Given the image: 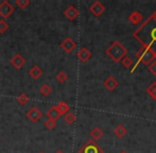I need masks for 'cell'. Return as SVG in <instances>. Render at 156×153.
Instances as JSON below:
<instances>
[{
    "label": "cell",
    "mask_w": 156,
    "mask_h": 153,
    "mask_svg": "<svg viewBox=\"0 0 156 153\" xmlns=\"http://www.w3.org/2000/svg\"><path fill=\"white\" fill-rule=\"evenodd\" d=\"M127 52L129 51H127L126 48H125L120 41H116L107 48L105 53H106V55L108 56L113 62L118 63V62H120L124 56H126Z\"/></svg>",
    "instance_id": "cell-1"
},
{
    "label": "cell",
    "mask_w": 156,
    "mask_h": 153,
    "mask_svg": "<svg viewBox=\"0 0 156 153\" xmlns=\"http://www.w3.org/2000/svg\"><path fill=\"white\" fill-rule=\"evenodd\" d=\"M137 58L144 65H150L153 61L156 60V52L149 45H144V48L137 53Z\"/></svg>",
    "instance_id": "cell-2"
},
{
    "label": "cell",
    "mask_w": 156,
    "mask_h": 153,
    "mask_svg": "<svg viewBox=\"0 0 156 153\" xmlns=\"http://www.w3.org/2000/svg\"><path fill=\"white\" fill-rule=\"evenodd\" d=\"M78 153H104V150L96 143L93 139L86 141L84 145L82 146Z\"/></svg>",
    "instance_id": "cell-3"
},
{
    "label": "cell",
    "mask_w": 156,
    "mask_h": 153,
    "mask_svg": "<svg viewBox=\"0 0 156 153\" xmlns=\"http://www.w3.org/2000/svg\"><path fill=\"white\" fill-rule=\"evenodd\" d=\"M14 12H15L14 5L11 4L8 0H3V1L0 3V16L2 17V19L5 20V19L9 18Z\"/></svg>",
    "instance_id": "cell-4"
},
{
    "label": "cell",
    "mask_w": 156,
    "mask_h": 153,
    "mask_svg": "<svg viewBox=\"0 0 156 153\" xmlns=\"http://www.w3.org/2000/svg\"><path fill=\"white\" fill-rule=\"evenodd\" d=\"M27 118L30 120L31 122H37L39 121V120L41 119V117H43V113H41V111L39 110L38 108H36V106H32L31 109H30L29 111L27 112Z\"/></svg>",
    "instance_id": "cell-5"
},
{
    "label": "cell",
    "mask_w": 156,
    "mask_h": 153,
    "mask_svg": "<svg viewBox=\"0 0 156 153\" xmlns=\"http://www.w3.org/2000/svg\"><path fill=\"white\" fill-rule=\"evenodd\" d=\"M105 6L101 3L100 1H94L90 6H89V12L94 15V17H99L104 13Z\"/></svg>",
    "instance_id": "cell-6"
},
{
    "label": "cell",
    "mask_w": 156,
    "mask_h": 153,
    "mask_svg": "<svg viewBox=\"0 0 156 153\" xmlns=\"http://www.w3.org/2000/svg\"><path fill=\"white\" fill-rule=\"evenodd\" d=\"M64 15H65V17L68 19V20L73 21L79 17L80 12H79V10L76 8V6L71 4V5H69L65 11H64Z\"/></svg>",
    "instance_id": "cell-7"
},
{
    "label": "cell",
    "mask_w": 156,
    "mask_h": 153,
    "mask_svg": "<svg viewBox=\"0 0 156 153\" xmlns=\"http://www.w3.org/2000/svg\"><path fill=\"white\" fill-rule=\"evenodd\" d=\"M61 48H62L65 52L70 53V52H72L76 48V43L71 37H66L62 43H61Z\"/></svg>",
    "instance_id": "cell-8"
},
{
    "label": "cell",
    "mask_w": 156,
    "mask_h": 153,
    "mask_svg": "<svg viewBox=\"0 0 156 153\" xmlns=\"http://www.w3.org/2000/svg\"><path fill=\"white\" fill-rule=\"evenodd\" d=\"M91 56H93V54H91L90 50L87 49L86 47H82L78 51V53H76V58H78L79 60H80V62H82V63H86L87 61L90 60Z\"/></svg>",
    "instance_id": "cell-9"
},
{
    "label": "cell",
    "mask_w": 156,
    "mask_h": 153,
    "mask_svg": "<svg viewBox=\"0 0 156 153\" xmlns=\"http://www.w3.org/2000/svg\"><path fill=\"white\" fill-rule=\"evenodd\" d=\"M103 85H104V87L107 89V91H115V89L118 87V85H119V82H118L117 79L114 78L113 76H108L107 79H105L104 82H103Z\"/></svg>",
    "instance_id": "cell-10"
},
{
    "label": "cell",
    "mask_w": 156,
    "mask_h": 153,
    "mask_svg": "<svg viewBox=\"0 0 156 153\" xmlns=\"http://www.w3.org/2000/svg\"><path fill=\"white\" fill-rule=\"evenodd\" d=\"M10 62H11V64H12V66L15 67L16 69H21L23 65L26 64V60L23 59V56L19 53L15 54V55L11 59Z\"/></svg>",
    "instance_id": "cell-11"
},
{
    "label": "cell",
    "mask_w": 156,
    "mask_h": 153,
    "mask_svg": "<svg viewBox=\"0 0 156 153\" xmlns=\"http://www.w3.org/2000/svg\"><path fill=\"white\" fill-rule=\"evenodd\" d=\"M129 19L133 25H138V23H139L140 21H142V19H144V15H142L139 11H134L129 16Z\"/></svg>",
    "instance_id": "cell-12"
},
{
    "label": "cell",
    "mask_w": 156,
    "mask_h": 153,
    "mask_svg": "<svg viewBox=\"0 0 156 153\" xmlns=\"http://www.w3.org/2000/svg\"><path fill=\"white\" fill-rule=\"evenodd\" d=\"M47 116H48V119L54 120V121H56L58 119H60L61 114H60V112H58L56 105L51 106V108L47 111Z\"/></svg>",
    "instance_id": "cell-13"
},
{
    "label": "cell",
    "mask_w": 156,
    "mask_h": 153,
    "mask_svg": "<svg viewBox=\"0 0 156 153\" xmlns=\"http://www.w3.org/2000/svg\"><path fill=\"white\" fill-rule=\"evenodd\" d=\"M29 75L32 79H34V80H38V79L43 76V70H41V68L39 66L35 65V66H33L30 68Z\"/></svg>",
    "instance_id": "cell-14"
},
{
    "label": "cell",
    "mask_w": 156,
    "mask_h": 153,
    "mask_svg": "<svg viewBox=\"0 0 156 153\" xmlns=\"http://www.w3.org/2000/svg\"><path fill=\"white\" fill-rule=\"evenodd\" d=\"M103 135H104L103 131L101 130L100 128H98V126H94L93 130L90 131V137L94 141H99V139H101L103 137Z\"/></svg>",
    "instance_id": "cell-15"
},
{
    "label": "cell",
    "mask_w": 156,
    "mask_h": 153,
    "mask_svg": "<svg viewBox=\"0 0 156 153\" xmlns=\"http://www.w3.org/2000/svg\"><path fill=\"white\" fill-rule=\"evenodd\" d=\"M126 133H127V130L123 124H118V126L114 129V134H115V136H117L118 138H122V137L126 135Z\"/></svg>",
    "instance_id": "cell-16"
},
{
    "label": "cell",
    "mask_w": 156,
    "mask_h": 153,
    "mask_svg": "<svg viewBox=\"0 0 156 153\" xmlns=\"http://www.w3.org/2000/svg\"><path fill=\"white\" fill-rule=\"evenodd\" d=\"M55 105H56V108H58V112H60L61 116L65 115L66 113H68L70 111V106L68 105L66 102H64V101L58 102V103L55 104Z\"/></svg>",
    "instance_id": "cell-17"
},
{
    "label": "cell",
    "mask_w": 156,
    "mask_h": 153,
    "mask_svg": "<svg viewBox=\"0 0 156 153\" xmlns=\"http://www.w3.org/2000/svg\"><path fill=\"white\" fill-rule=\"evenodd\" d=\"M76 117L72 112H68V113H66V114L64 115V121H65L68 126H71V124H73L74 122H76Z\"/></svg>",
    "instance_id": "cell-18"
},
{
    "label": "cell",
    "mask_w": 156,
    "mask_h": 153,
    "mask_svg": "<svg viewBox=\"0 0 156 153\" xmlns=\"http://www.w3.org/2000/svg\"><path fill=\"white\" fill-rule=\"evenodd\" d=\"M147 94H148L153 100L156 101V82H153L150 86H148V88H147Z\"/></svg>",
    "instance_id": "cell-19"
},
{
    "label": "cell",
    "mask_w": 156,
    "mask_h": 153,
    "mask_svg": "<svg viewBox=\"0 0 156 153\" xmlns=\"http://www.w3.org/2000/svg\"><path fill=\"white\" fill-rule=\"evenodd\" d=\"M39 93L44 96V97H48L50 94L52 93V88L50 87V85L48 84H43L39 88Z\"/></svg>",
    "instance_id": "cell-20"
},
{
    "label": "cell",
    "mask_w": 156,
    "mask_h": 153,
    "mask_svg": "<svg viewBox=\"0 0 156 153\" xmlns=\"http://www.w3.org/2000/svg\"><path fill=\"white\" fill-rule=\"evenodd\" d=\"M16 100L20 105H26V104L29 102V97H28L26 94H20V95L17 97Z\"/></svg>",
    "instance_id": "cell-21"
},
{
    "label": "cell",
    "mask_w": 156,
    "mask_h": 153,
    "mask_svg": "<svg viewBox=\"0 0 156 153\" xmlns=\"http://www.w3.org/2000/svg\"><path fill=\"white\" fill-rule=\"evenodd\" d=\"M120 62H121L122 66H123L124 68H129V67L133 65V60H132L129 56H124Z\"/></svg>",
    "instance_id": "cell-22"
},
{
    "label": "cell",
    "mask_w": 156,
    "mask_h": 153,
    "mask_svg": "<svg viewBox=\"0 0 156 153\" xmlns=\"http://www.w3.org/2000/svg\"><path fill=\"white\" fill-rule=\"evenodd\" d=\"M30 0H15V4L20 9H26L28 5H30Z\"/></svg>",
    "instance_id": "cell-23"
},
{
    "label": "cell",
    "mask_w": 156,
    "mask_h": 153,
    "mask_svg": "<svg viewBox=\"0 0 156 153\" xmlns=\"http://www.w3.org/2000/svg\"><path fill=\"white\" fill-rule=\"evenodd\" d=\"M67 79H68V76L65 71H60V73H58V75H56V80L60 83H65L66 81H67Z\"/></svg>",
    "instance_id": "cell-24"
},
{
    "label": "cell",
    "mask_w": 156,
    "mask_h": 153,
    "mask_svg": "<svg viewBox=\"0 0 156 153\" xmlns=\"http://www.w3.org/2000/svg\"><path fill=\"white\" fill-rule=\"evenodd\" d=\"M9 23H6L4 19H0V34H3V33H5L6 31H8V29H9Z\"/></svg>",
    "instance_id": "cell-25"
},
{
    "label": "cell",
    "mask_w": 156,
    "mask_h": 153,
    "mask_svg": "<svg viewBox=\"0 0 156 153\" xmlns=\"http://www.w3.org/2000/svg\"><path fill=\"white\" fill-rule=\"evenodd\" d=\"M45 126L48 129V130H53V129L56 126V121L51 120V119H47L45 121Z\"/></svg>",
    "instance_id": "cell-26"
},
{
    "label": "cell",
    "mask_w": 156,
    "mask_h": 153,
    "mask_svg": "<svg viewBox=\"0 0 156 153\" xmlns=\"http://www.w3.org/2000/svg\"><path fill=\"white\" fill-rule=\"evenodd\" d=\"M149 71H150L152 75H154L156 76V60L153 61L152 63H151L150 65H149Z\"/></svg>",
    "instance_id": "cell-27"
},
{
    "label": "cell",
    "mask_w": 156,
    "mask_h": 153,
    "mask_svg": "<svg viewBox=\"0 0 156 153\" xmlns=\"http://www.w3.org/2000/svg\"><path fill=\"white\" fill-rule=\"evenodd\" d=\"M151 37H152L153 41H156V28H154V29L151 31Z\"/></svg>",
    "instance_id": "cell-28"
},
{
    "label": "cell",
    "mask_w": 156,
    "mask_h": 153,
    "mask_svg": "<svg viewBox=\"0 0 156 153\" xmlns=\"http://www.w3.org/2000/svg\"><path fill=\"white\" fill-rule=\"evenodd\" d=\"M152 18H153V20H154L155 23H156V11H155L154 13H153V15H152Z\"/></svg>",
    "instance_id": "cell-29"
},
{
    "label": "cell",
    "mask_w": 156,
    "mask_h": 153,
    "mask_svg": "<svg viewBox=\"0 0 156 153\" xmlns=\"http://www.w3.org/2000/svg\"><path fill=\"white\" fill-rule=\"evenodd\" d=\"M56 153H64V152H63V151H61V150H60V151H58Z\"/></svg>",
    "instance_id": "cell-30"
},
{
    "label": "cell",
    "mask_w": 156,
    "mask_h": 153,
    "mask_svg": "<svg viewBox=\"0 0 156 153\" xmlns=\"http://www.w3.org/2000/svg\"><path fill=\"white\" fill-rule=\"evenodd\" d=\"M120 153H127V152H125V151H122V152H120Z\"/></svg>",
    "instance_id": "cell-31"
},
{
    "label": "cell",
    "mask_w": 156,
    "mask_h": 153,
    "mask_svg": "<svg viewBox=\"0 0 156 153\" xmlns=\"http://www.w3.org/2000/svg\"><path fill=\"white\" fill-rule=\"evenodd\" d=\"M39 153H44V152H39Z\"/></svg>",
    "instance_id": "cell-32"
}]
</instances>
